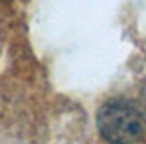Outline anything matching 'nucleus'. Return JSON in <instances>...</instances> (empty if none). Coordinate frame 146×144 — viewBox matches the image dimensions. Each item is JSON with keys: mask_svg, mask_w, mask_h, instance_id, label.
<instances>
[{"mask_svg": "<svg viewBox=\"0 0 146 144\" xmlns=\"http://www.w3.org/2000/svg\"><path fill=\"white\" fill-rule=\"evenodd\" d=\"M98 128L112 144H132L142 136V118L132 104L114 100L100 110Z\"/></svg>", "mask_w": 146, "mask_h": 144, "instance_id": "f257e3e1", "label": "nucleus"}]
</instances>
